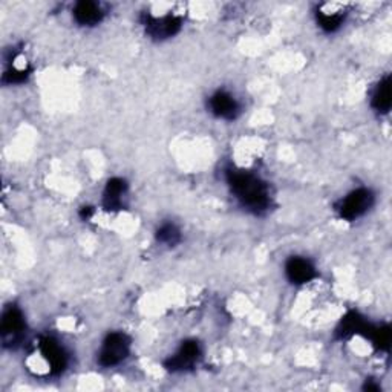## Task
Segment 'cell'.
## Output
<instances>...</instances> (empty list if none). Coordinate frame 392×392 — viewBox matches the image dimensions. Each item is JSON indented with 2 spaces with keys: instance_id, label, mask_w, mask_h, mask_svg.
<instances>
[{
  "instance_id": "30bf717a",
  "label": "cell",
  "mask_w": 392,
  "mask_h": 392,
  "mask_svg": "<svg viewBox=\"0 0 392 392\" xmlns=\"http://www.w3.org/2000/svg\"><path fill=\"white\" fill-rule=\"evenodd\" d=\"M126 181L121 178H112L107 182L103 195V205L106 210H120L123 204V195L126 194Z\"/></svg>"
},
{
  "instance_id": "ba28073f",
  "label": "cell",
  "mask_w": 392,
  "mask_h": 392,
  "mask_svg": "<svg viewBox=\"0 0 392 392\" xmlns=\"http://www.w3.org/2000/svg\"><path fill=\"white\" fill-rule=\"evenodd\" d=\"M210 109L216 116H221L225 120L236 119L239 112V104L235 98H233L225 90H219L210 98Z\"/></svg>"
},
{
  "instance_id": "6da1fadb",
  "label": "cell",
  "mask_w": 392,
  "mask_h": 392,
  "mask_svg": "<svg viewBox=\"0 0 392 392\" xmlns=\"http://www.w3.org/2000/svg\"><path fill=\"white\" fill-rule=\"evenodd\" d=\"M227 181L233 194L253 212H262L270 204L269 189L253 173L245 170H229Z\"/></svg>"
},
{
  "instance_id": "7c38bea8",
  "label": "cell",
  "mask_w": 392,
  "mask_h": 392,
  "mask_svg": "<svg viewBox=\"0 0 392 392\" xmlns=\"http://www.w3.org/2000/svg\"><path fill=\"white\" fill-rule=\"evenodd\" d=\"M74 18L80 25H95L103 18L102 8L95 2H79L74 8Z\"/></svg>"
},
{
  "instance_id": "52a82bcc",
  "label": "cell",
  "mask_w": 392,
  "mask_h": 392,
  "mask_svg": "<svg viewBox=\"0 0 392 392\" xmlns=\"http://www.w3.org/2000/svg\"><path fill=\"white\" fill-rule=\"evenodd\" d=\"M25 330L23 314L18 306L11 305L6 308L2 316V336L5 342H15Z\"/></svg>"
},
{
  "instance_id": "8992f818",
  "label": "cell",
  "mask_w": 392,
  "mask_h": 392,
  "mask_svg": "<svg viewBox=\"0 0 392 392\" xmlns=\"http://www.w3.org/2000/svg\"><path fill=\"white\" fill-rule=\"evenodd\" d=\"M40 353L45 357L53 374H60L65 371L66 365H68V357H66L63 348L53 337H43L40 340Z\"/></svg>"
},
{
  "instance_id": "9c48e42d",
  "label": "cell",
  "mask_w": 392,
  "mask_h": 392,
  "mask_svg": "<svg viewBox=\"0 0 392 392\" xmlns=\"http://www.w3.org/2000/svg\"><path fill=\"white\" fill-rule=\"evenodd\" d=\"M287 276L295 283H306L316 276V270L310 261L302 257H291L285 265Z\"/></svg>"
},
{
  "instance_id": "5bb4252c",
  "label": "cell",
  "mask_w": 392,
  "mask_h": 392,
  "mask_svg": "<svg viewBox=\"0 0 392 392\" xmlns=\"http://www.w3.org/2000/svg\"><path fill=\"white\" fill-rule=\"evenodd\" d=\"M340 13L342 11H336V10H332V8H331V10L323 8V10H320L318 13L319 25L325 31H328V32L336 31L340 27L342 20H344V15H342Z\"/></svg>"
},
{
  "instance_id": "7a4b0ae2",
  "label": "cell",
  "mask_w": 392,
  "mask_h": 392,
  "mask_svg": "<svg viewBox=\"0 0 392 392\" xmlns=\"http://www.w3.org/2000/svg\"><path fill=\"white\" fill-rule=\"evenodd\" d=\"M130 353V340L126 334L123 332H112L106 337L103 342L102 351H100L98 362L102 366H115L126 360Z\"/></svg>"
},
{
  "instance_id": "5b68a950",
  "label": "cell",
  "mask_w": 392,
  "mask_h": 392,
  "mask_svg": "<svg viewBox=\"0 0 392 392\" xmlns=\"http://www.w3.org/2000/svg\"><path fill=\"white\" fill-rule=\"evenodd\" d=\"M146 31L155 39H168L177 34L181 28V19L175 15H165V18H154L147 15L144 20Z\"/></svg>"
},
{
  "instance_id": "277c9868",
  "label": "cell",
  "mask_w": 392,
  "mask_h": 392,
  "mask_svg": "<svg viewBox=\"0 0 392 392\" xmlns=\"http://www.w3.org/2000/svg\"><path fill=\"white\" fill-rule=\"evenodd\" d=\"M199 345L195 340H187L182 344L180 348V351L170 357L168 362H165V368L169 371H184L191 368L195 365V362L199 358Z\"/></svg>"
},
{
  "instance_id": "2e32d148",
  "label": "cell",
  "mask_w": 392,
  "mask_h": 392,
  "mask_svg": "<svg viewBox=\"0 0 392 392\" xmlns=\"http://www.w3.org/2000/svg\"><path fill=\"white\" fill-rule=\"evenodd\" d=\"M156 239L160 241V243H163V244L177 245L180 243L181 235H180V230L175 227L173 224H164L163 227L158 230Z\"/></svg>"
},
{
  "instance_id": "8fae6325",
  "label": "cell",
  "mask_w": 392,
  "mask_h": 392,
  "mask_svg": "<svg viewBox=\"0 0 392 392\" xmlns=\"http://www.w3.org/2000/svg\"><path fill=\"white\" fill-rule=\"evenodd\" d=\"M370 325L365 323L363 319L357 313L351 311L348 313L344 319H342L339 328H337V337L339 339H348L354 334H368Z\"/></svg>"
},
{
  "instance_id": "3957f363",
  "label": "cell",
  "mask_w": 392,
  "mask_h": 392,
  "mask_svg": "<svg viewBox=\"0 0 392 392\" xmlns=\"http://www.w3.org/2000/svg\"><path fill=\"white\" fill-rule=\"evenodd\" d=\"M374 203V195L368 189H358L354 190L353 194H349L344 201H342L339 212L340 216L346 221L357 219L358 216H362L370 210V207Z\"/></svg>"
},
{
  "instance_id": "e0dca14e",
  "label": "cell",
  "mask_w": 392,
  "mask_h": 392,
  "mask_svg": "<svg viewBox=\"0 0 392 392\" xmlns=\"http://www.w3.org/2000/svg\"><path fill=\"white\" fill-rule=\"evenodd\" d=\"M90 215H93V210H90V207H85V208H83V210H81V216H83V218H86V219H88Z\"/></svg>"
},
{
  "instance_id": "9a60e30c",
  "label": "cell",
  "mask_w": 392,
  "mask_h": 392,
  "mask_svg": "<svg viewBox=\"0 0 392 392\" xmlns=\"http://www.w3.org/2000/svg\"><path fill=\"white\" fill-rule=\"evenodd\" d=\"M366 337L372 340V344L383 351H388L391 345V330L389 327H380V328H370Z\"/></svg>"
},
{
  "instance_id": "4fadbf2b",
  "label": "cell",
  "mask_w": 392,
  "mask_h": 392,
  "mask_svg": "<svg viewBox=\"0 0 392 392\" xmlns=\"http://www.w3.org/2000/svg\"><path fill=\"white\" fill-rule=\"evenodd\" d=\"M372 106L379 112L386 114L391 109V77H385L380 83L372 97Z\"/></svg>"
}]
</instances>
